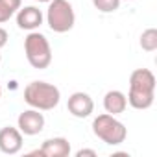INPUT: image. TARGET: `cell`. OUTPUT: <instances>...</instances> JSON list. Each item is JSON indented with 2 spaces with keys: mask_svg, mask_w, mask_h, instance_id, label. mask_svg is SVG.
Instances as JSON below:
<instances>
[{
  "mask_svg": "<svg viewBox=\"0 0 157 157\" xmlns=\"http://www.w3.org/2000/svg\"><path fill=\"white\" fill-rule=\"evenodd\" d=\"M155 76L148 68H137L129 76V93H128V104L133 109L144 111L153 105L155 100Z\"/></svg>",
  "mask_w": 157,
  "mask_h": 157,
  "instance_id": "cell-1",
  "label": "cell"
},
{
  "mask_svg": "<svg viewBox=\"0 0 157 157\" xmlns=\"http://www.w3.org/2000/svg\"><path fill=\"white\" fill-rule=\"evenodd\" d=\"M61 93L48 82H32L24 87V102L39 111H50L59 105Z\"/></svg>",
  "mask_w": 157,
  "mask_h": 157,
  "instance_id": "cell-2",
  "label": "cell"
},
{
  "mask_svg": "<svg viewBox=\"0 0 157 157\" xmlns=\"http://www.w3.org/2000/svg\"><path fill=\"white\" fill-rule=\"evenodd\" d=\"M93 133L104 140L105 144L109 146H118L126 140L128 137V129L126 126L115 117V115H109V113H104V115H98L94 120H93Z\"/></svg>",
  "mask_w": 157,
  "mask_h": 157,
  "instance_id": "cell-3",
  "label": "cell"
},
{
  "mask_svg": "<svg viewBox=\"0 0 157 157\" xmlns=\"http://www.w3.org/2000/svg\"><path fill=\"white\" fill-rule=\"evenodd\" d=\"M24 54H26L28 63L37 70H43V68L50 67V63H52L50 43L39 32H30L26 35V39H24Z\"/></svg>",
  "mask_w": 157,
  "mask_h": 157,
  "instance_id": "cell-4",
  "label": "cell"
},
{
  "mask_svg": "<svg viewBox=\"0 0 157 157\" xmlns=\"http://www.w3.org/2000/svg\"><path fill=\"white\" fill-rule=\"evenodd\" d=\"M46 24L56 33H67L76 24V13L68 0H50L46 10Z\"/></svg>",
  "mask_w": 157,
  "mask_h": 157,
  "instance_id": "cell-5",
  "label": "cell"
},
{
  "mask_svg": "<svg viewBox=\"0 0 157 157\" xmlns=\"http://www.w3.org/2000/svg\"><path fill=\"white\" fill-rule=\"evenodd\" d=\"M17 128L21 129L22 135H28V137H33V135H39L43 129H44V117L39 109H26L19 115L17 118Z\"/></svg>",
  "mask_w": 157,
  "mask_h": 157,
  "instance_id": "cell-6",
  "label": "cell"
},
{
  "mask_svg": "<svg viewBox=\"0 0 157 157\" xmlns=\"http://www.w3.org/2000/svg\"><path fill=\"white\" fill-rule=\"evenodd\" d=\"M67 109L72 117L76 118H87L91 117V113L94 111V102L91 98V94L83 93V91H78V93H72L68 96V102H67Z\"/></svg>",
  "mask_w": 157,
  "mask_h": 157,
  "instance_id": "cell-7",
  "label": "cell"
},
{
  "mask_svg": "<svg viewBox=\"0 0 157 157\" xmlns=\"http://www.w3.org/2000/svg\"><path fill=\"white\" fill-rule=\"evenodd\" d=\"M22 150V133L19 128L6 126L0 129V151L6 155H15Z\"/></svg>",
  "mask_w": 157,
  "mask_h": 157,
  "instance_id": "cell-8",
  "label": "cell"
},
{
  "mask_svg": "<svg viewBox=\"0 0 157 157\" xmlns=\"http://www.w3.org/2000/svg\"><path fill=\"white\" fill-rule=\"evenodd\" d=\"M15 15H17V26L21 30H26V32H35L44 21L43 11L35 6H24Z\"/></svg>",
  "mask_w": 157,
  "mask_h": 157,
  "instance_id": "cell-9",
  "label": "cell"
},
{
  "mask_svg": "<svg viewBox=\"0 0 157 157\" xmlns=\"http://www.w3.org/2000/svg\"><path fill=\"white\" fill-rule=\"evenodd\" d=\"M43 157H68L70 155V142L65 137H52L43 142L39 148Z\"/></svg>",
  "mask_w": 157,
  "mask_h": 157,
  "instance_id": "cell-10",
  "label": "cell"
},
{
  "mask_svg": "<svg viewBox=\"0 0 157 157\" xmlns=\"http://www.w3.org/2000/svg\"><path fill=\"white\" fill-rule=\"evenodd\" d=\"M126 107H128V98H126V94L122 91L115 89V91H107L105 93V96H104V109H105V113L117 117V115L124 113Z\"/></svg>",
  "mask_w": 157,
  "mask_h": 157,
  "instance_id": "cell-11",
  "label": "cell"
},
{
  "mask_svg": "<svg viewBox=\"0 0 157 157\" xmlns=\"http://www.w3.org/2000/svg\"><path fill=\"white\" fill-rule=\"evenodd\" d=\"M22 6V0H0V24L8 22Z\"/></svg>",
  "mask_w": 157,
  "mask_h": 157,
  "instance_id": "cell-12",
  "label": "cell"
},
{
  "mask_svg": "<svg viewBox=\"0 0 157 157\" xmlns=\"http://www.w3.org/2000/svg\"><path fill=\"white\" fill-rule=\"evenodd\" d=\"M140 48L146 52H155L157 50V30L155 28H148L142 32L140 35Z\"/></svg>",
  "mask_w": 157,
  "mask_h": 157,
  "instance_id": "cell-13",
  "label": "cell"
},
{
  "mask_svg": "<svg viewBox=\"0 0 157 157\" xmlns=\"http://www.w3.org/2000/svg\"><path fill=\"white\" fill-rule=\"evenodd\" d=\"M93 6L100 13H113L120 8V0H93Z\"/></svg>",
  "mask_w": 157,
  "mask_h": 157,
  "instance_id": "cell-14",
  "label": "cell"
},
{
  "mask_svg": "<svg viewBox=\"0 0 157 157\" xmlns=\"http://www.w3.org/2000/svg\"><path fill=\"white\" fill-rule=\"evenodd\" d=\"M96 157V151L94 150H89V148H82V150H78L76 151V157Z\"/></svg>",
  "mask_w": 157,
  "mask_h": 157,
  "instance_id": "cell-15",
  "label": "cell"
},
{
  "mask_svg": "<svg viewBox=\"0 0 157 157\" xmlns=\"http://www.w3.org/2000/svg\"><path fill=\"white\" fill-rule=\"evenodd\" d=\"M8 39H10V33H8L2 26H0V50H2V48L8 44Z\"/></svg>",
  "mask_w": 157,
  "mask_h": 157,
  "instance_id": "cell-16",
  "label": "cell"
},
{
  "mask_svg": "<svg viewBox=\"0 0 157 157\" xmlns=\"http://www.w3.org/2000/svg\"><path fill=\"white\" fill-rule=\"evenodd\" d=\"M35 2H46V4H48V2H50V0H35Z\"/></svg>",
  "mask_w": 157,
  "mask_h": 157,
  "instance_id": "cell-17",
  "label": "cell"
},
{
  "mask_svg": "<svg viewBox=\"0 0 157 157\" xmlns=\"http://www.w3.org/2000/svg\"><path fill=\"white\" fill-rule=\"evenodd\" d=\"M0 98H2V85H0Z\"/></svg>",
  "mask_w": 157,
  "mask_h": 157,
  "instance_id": "cell-18",
  "label": "cell"
},
{
  "mask_svg": "<svg viewBox=\"0 0 157 157\" xmlns=\"http://www.w3.org/2000/svg\"><path fill=\"white\" fill-rule=\"evenodd\" d=\"M0 63H2V56H0Z\"/></svg>",
  "mask_w": 157,
  "mask_h": 157,
  "instance_id": "cell-19",
  "label": "cell"
},
{
  "mask_svg": "<svg viewBox=\"0 0 157 157\" xmlns=\"http://www.w3.org/2000/svg\"><path fill=\"white\" fill-rule=\"evenodd\" d=\"M126 2H133V0H126Z\"/></svg>",
  "mask_w": 157,
  "mask_h": 157,
  "instance_id": "cell-20",
  "label": "cell"
}]
</instances>
